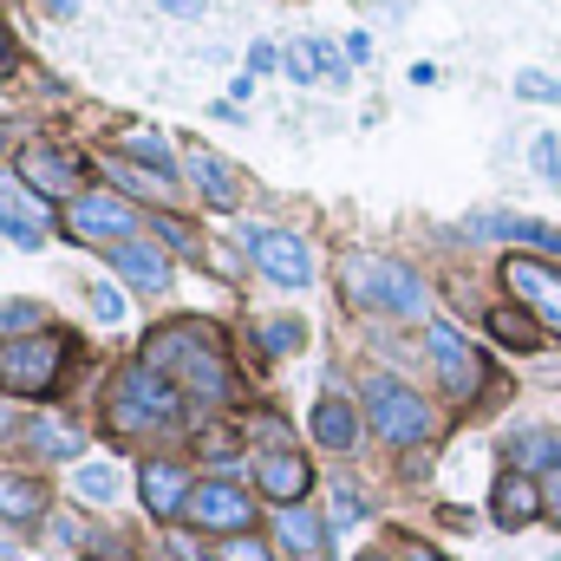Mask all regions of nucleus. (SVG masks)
<instances>
[{
    "label": "nucleus",
    "mask_w": 561,
    "mask_h": 561,
    "mask_svg": "<svg viewBox=\"0 0 561 561\" xmlns=\"http://www.w3.org/2000/svg\"><path fill=\"white\" fill-rule=\"evenodd\" d=\"M542 510H549L542 477H529V470H503V477H496V490H490V523H496V529H523V523H536Z\"/></svg>",
    "instance_id": "11"
},
{
    "label": "nucleus",
    "mask_w": 561,
    "mask_h": 561,
    "mask_svg": "<svg viewBox=\"0 0 561 561\" xmlns=\"http://www.w3.org/2000/svg\"><path fill=\"white\" fill-rule=\"evenodd\" d=\"M112 268L144 287V294H157V287H170V262H163V249H150V242H118L112 249Z\"/></svg>",
    "instance_id": "15"
},
{
    "label": "nucleus",
    "mask_w": 561,
    "mask_h": 561,
    "mask_svg": "<svg viewBox=\"0 0 561 561\" xmlns=\"http://www.w3.org/2000/svg\"><path fill=\"white\" fill-rule=\"evenodd\" d=\"M196 450H203V457H236V431H203Z\"/></svg>",
    "instance_id": "36"
},
{
    "label": "nucleus",
    "mask_w": 561,
    "mask_h": 561,
    "mask_svg": "<svg viewBox=\"0 0 561 561\" xmlns=\"http://www.w3.org/2000/svg\"><path fill=\"white\" fill-rule=\"evenodd\" d=\"M242 242H249V255L262 262V275L280 280V287H307V280H313V255H307V242H300V236L268 229V222H249V229H242Z\"/></svg>",
    "instance_id": "7"
},
{
    "label": "nucleus",
    "mask_w": 561,
    "mask_h": 561,
    "mask_svg": "<svg viewBox=\"0 0 561 561\" xmlns=\"http://www.w3.org/2000/svg\"><path fill=\"white\" fill-rule=\"evenodd\" d=\"M144 366H157L170 386H190L196 399H222L229 392V359L216 346V333L203 320H176V327H157L150 346H144Z\"/></svg>",
    "instance_id": "1"
},
{
    "label": "nucleus",
    "mask_w": 561,
    "mask_h": 561,
    "mask_svg": "<svg viewBox=\"0 0 561 561\" xmlns=\"http://www.w3.org/2000/svg\"><path fill=\"white\" fill-rule=\"evenodd\" d=\"M20 450H26V457H79V450H85V437H79V424L33 419L26 431H20Z\"/></svg>",
    "instance_id": "17"
},
{
    "label": "nucleus",
    "mask_w": 561,
    "mask_h": 561,
    "mask_svg": "<svg viewBox=\"0 0 561 561\" xmlns=\"http://www.w3.org/2000/svg\"><path fill=\"white\" fill-rule=\"evenodd\" d=\"M307 46H313V66H320V79H333V85H340V79H346V59H340L327 39H307Z\"/></svg>",
    "instance_id": "33"
},
{
    "label": "nucleus",
    "mask_w": 561,
    "mask_h": 561,
    "mask_svg": "<svg viewBox=\"0 0 561 561\" xmlns=\"http://www.w3.org/2000/svg\"><path fill=\"white\" fill-rule=\"evenodd\" d=\"M0 236L7 242H20V249H39L46 236H39V222H26V216H13V209H0Z\"/></svg>",
    "instance_id": "28"
},
{
    "label": "nucleus",
    "mask_w": 561,
    "mask_h": 561,
    "mask_svg": "<svg viewBox=\"0 0 561 561\" xmlns=\"http://www.w3.org/2000/svg\"><path fill=\"white\" fill-rule=\"evenodd\" d=\"M280 66H287L300 85H313V79H320V66H313V46H307V39H300V46H287V53H280Z\"/></svg>",
    "instance_id": "29"
},
{
    "label": "nucleus",
    "mask_w": 561,
    "mask_h": 561,
    "mask_svg": "<svg viewBox=\"0 0 561 561\" xmlns=\"http://www.w3.org/2000/svg\"><path fill=\"white\" fill-rule=\"evenodd\" d=\"M333 516H340L333 529H346V523H359V496H353V490H340V496H333Z\"/></svg>",
    "instance_id": "37"
},
{
    "label": "nucleus",
    "mask_w": 561,
    "mask_h": 561,
    "mask_svg": "<svg viewBox=\"0 0 561 561\" xmlns=\"http://www.w3.org/2000/svg\"><path fill=\"white\" fill-rule=\"evenodd\" d=\"M255 483H262V496H275V503H300L313 477H307L300 450H287V444H268V450H262V463H255Z\"/></svg>",
    "instance_id": "12"
},
{
    "label": "nucleus",
    "mask_w": 561,
    "mask_h": 561,
    "mask_svg": "<svg viewBox=\"0 0 561 561\" xmlns=\"http://www.w3.org/2000/svg\"><path fill=\"white\" fill-rule=\"evenodd\" d=\"M280 542H287L294 556H320V549H327V529H320V516H307L300 503H287V510H280Z\"/></svg>",
    "instance_id": "21"
},
{
    "label": "nucleus",
    "mask_w": 561,
    "mask_h": 561,
    "mask_svg": "<svg viewBox=\"0 0 561 561\" xmlns=\"http://www.w3.org/2000/svg\"><path fill=\"white\" fill-rule=\"evenodd\" d=\"M13 66H20V53H13V33H7V26H0V79H7V72H13Z\"/></svg>",
    "instance_id": "41"
},
{
    "label": "nucleus",
    "mask_w": 561,
    "mask_h": 561,
    "mask_svg": "<svg viewBox=\"0 0 561 561\" xmlns=\"http://www.w3.org/2000/svg\"><path fill=\"white\" fill-rule=\"evenodd\" d=\"M66 229H72L79 242H138V236H131V229H138V216H131V203H125V196H72Z\"/></svg>",
    "instance_id": "9"
},
{
    "label": "nucleus",
    "mask_w": 561,
    "mask_h": 561,
    "mask_svg": "<svg viewBox=\"0 0 561 561\" xmlns=\"http://www.w3.org/2000/svg\"><path fill=\"white\" fill-rule=\"evenodd\" d=\"M542 496H549V516H561V463L542 470Z\"/></svg>",
    "instance_id": "38"
},
{
    "label": "nucleus",
    "mask_w": 561,
    "mask_h": 561,
    "mask_svg": "<svg viewBox=\"0 0 561 561\" xmlns=\"http://www.w3.org/2000/svg\"><path fill=\"white\" fill-rule=\"evenodd\" d=\"M138 490H144V510H150V516H163V523L190 503V490H183V470H176V463H144Z\"/></svg>",
    "instance_id": "16"
},
{
    "label": "nucleus",
    "mask_w": 561,
    "mask_h": 561,
    "mask_svg": "<svg viewBox=\"0 0 561 561\" xmlns=\"http://www.w3.org/2000/svg\"><path fill=\"white\" fill-rule=\"evenodd\" d=\"M516 92H523V99H549V105H561V79H542V72H523Z\"/></svg>",
    "instance_id": "32"
},
{
    "label": "nucleus",
    "mask_w": 561,
    "mask_h": 561,
    "mask_svg": "<svg viewBox=\"0 0 561 561\" xmlns=\"http://www.w3.org/2000/svg\"><path fill=\"white\" fill-rule=\"evenodd\" d=\"M424 346H431V359H437V379H444L457 399H470V392L483 386V359L470 353V340H463L457 327H444V320H437V327L424 333Z\"/></svg>",
    "instance_id": "10"
},
{
    "label": "nucleus",
    "mask_w": 561,
    "mask_h": 561,
    "mask_svg": "<svg viewBox=\"0 0 561 561\" xmlns=\"http://www.w3.org/2000/svg\"><path fill=\"white\" fill-rule=\"evenodd\" d=\"M0 437H7V405H0Z\"/></svg>",
    "instance_id": "46"
},
{
    "label": "nucleus",
    "mask_w": 561,
    "mask_h": 561,
    "mask_svg": "<svg viewBox=\"0 0 561 561\" xmlns=\"http://www.w3.org/2000/svg\"><path fill=\"white\" fill-rule=\"evenodd\" d=\"M39 320H46V307H33V300H7V307H0V333H7V340L39 333Z\"/></svg>",
    "instance_id": "25"
},
{
    "label": "nucleus",
    "mask_w": 561,
    "mask_h": 561,
    "mask_svg": "<svg viewBox=\"0 0 561 561\" xmlns=\"http://www.w3.org/2000/svg\"><path fill=\"white\" fill-rule=\"evenodd\" d=\"M222 561H268V549H262L255 536H229V542H222Z\"/></svg>",
    "instance_id": "35"
},
{
    "label": "nucleus",
    "mask_w": 561,
    "mask_h": 561,
    "mask_svg": "<svg viewBox=\"0 0 561 561\" xmlns=\"http://www.w3.org/2000/svg\"><path fill=\"white\" fill-rule=\"evenodd\" d=\"M125 157H138V163H150V170H163V176L176 170V157L163 150V138H150V131H131V138H125Z\"/></svg>",
    "instance_id": "26"
},
{
    "label": "nucleus",
    "mask_w": 561,
    "mask_h": 561,
    "mask_svg": "<svg viewBox=\"0 0 561 561\" xmlns=\"http://www.w3.org/2000/svg\"><path fill=\"white\" fill-rule=\"evenodd\" d=\"M39 510H46V490L33 477H0V516L7 523H33Z\"/></svg>",
    "instance_id": "22"
},
{
    "label": "nucleus",
    "mask_w": 561,
    "mask_h": 561,
    "mask_svg": "<svg viewBox=\"0 0 561 561\" xmlns=\"http://www.w3.org/2000/svg\"><path fill=\"white\" fill-rule=\"evenodd\" d=\"M46 7H53V13H72V7H79V0H46Z\"/></svg>",
    "instance_id": "43"
},
{
    "label": "nucleus",
    "mask_w": 561,
    "mask_h": 561,
    "mask_svg": "<svg viewBox=\"0 0 561 561\" xmlns=\"http://www.w3.org/2000/svg\"><path fill=\"white\" fill-rule=\"evenodd\" d=\"M366 419H373V431L386 444H419V437H431V405H424L412 386L386 379V373L366 379Z\"/></svg>",
    "instance_id": "4"
},
{
    "label": "nucleus",
    "mask_w": 561,
    "mask_h": 561,
    "mask_svg": "<svg viewBox=\"0 0 561 561\" xmlns=\"http://www.w3.org/2000/svg\"><path fill=\"white\" fill-rule=\"evenodd\" d=\"M20 176H26L39 196H72L79 163H72L66 150H53V144H33V150H20Z\"/></svg>",
    "instance_id": "13"
},
{
    "label": "nucleus",
    "mask_w": 561,
    "mask_h": 561,
    "mask_svg": "<svg viewBox=\"0 0 561 561\" xmlns=\"http://www.w3.org/2000/svg\"><path fill=\"white\" fill-rule=\"evenodd\" d=\"M105 412H112V431L144 437V431H163V424L183 419V392H176L157 366H131V373H118Z\"/></svg>",
    "instance_id": "2"
},
{
    "label": "nucleus",
    "mask_w": 561,
    "mask_h": 561,
    "mask_svg": "<svg viewBox=\"0 0 561 561\" xmlns=\"http://www.w3.org/2000/svg\"><path fill=\"white\" fill-rule=\"evenodd\" d=\"M490 327H496V333H503L510 346H536V340H542V327H529V320H523L516 307H496V313H490Z\"/></svg>",
    "instance_id": "27"
},
{
    "label": "nucleus",
    "mask_w": 561,
    "mask_h": 561,
    "mask_svg": "<svg viewBox=\"0 0 561 561\" xmlns=\"http://www.w3.org/2000/svg\"><path fill=\"white\" fill-rule=\"evenodd\" d=\"M183 516H190L196 529H209V536H249L255 503H249V490H236L229 477H209V483H196V490H190Z\"/></svg>",
    "instance_id": "6"
},
{
    "label": "nucleus",
    "mask_w": 561,
    "mask_h": 561,
    "mask_svg": "<svg viewBox=\"0 0 561 561\" xmlns=\"http://www.w3.org/2000/svg\"><path fill=\"white\" fill-rule=\"evenodd\" d=\"M203 7H209V0H163V13H176V20H196Z\"/></svg>",
    "instance_id": "40"
},
{
    "label": "nucleus",
    "mask_w": 561,
    "mask_h": 561,
    "mask_svg": "<svg viewBox=\"0 0 561 561\" xmlns=\"http://www.w3.org/2000/svg\"><path fill=\"white\" fill-rule=\"evenodd\" d=\"M112 170H118V183H125V190H138V196H157V203H170V196H176V183H170L163 170H131V163H112Z\"/></svg>",
    "instance_id": "23"
},
{
    "label": "nucleus",
    "mask_w": 561,
    "mask_h": 561,
    "mask_svg": "<svg viewBox=\"0 0 561 561\" xmlns=\"http://www.w3.org/2000/svg\"><path fill=\"white\" fill-rule=\"evenodd\" d=\"M183 163H190V176H196V190H203V203H209V209H236V170H229L216 150L190 144V150H183Z\"/></svg>",
    "instance_id": "14"
},
{
    "label": "nucleus",
    "mask_w": 561,
    "mask_h": 561,
    "mask_svg": "<svg viewBox=\"0 0 561 561\" xmlns=\"http://www.w3.org/2000/svg\"><path fill=\"white\" fill-rule=\"evenodd\" d=\"M470 229H477V236H510V242H529V249H542V255H556V262H561V236H556V229H542V222H529V216H477Z\"/></svg>",
    "instance_id": "18"
},
{
    "label": "nucleus",
    "mask_w": 561,
    "mask_h": 561,
    "mask_svg": "<svg viewBox=\"0 0 561 561\" xmlns=\"http://www.w3.org/2000/svg\"><path fill=\"white\" fill-rule=\"evenodd\" d=\"M412 561H437V556H431V549H412Z\"/></svg>",
    "instance_id": "45"
},
{
    "label": "nucleus",
    "mask_w": 561,
    "mask_h": 561,
    "mask_svg": "<svg viewBox=\"0 0 561 561\" xmlns=\"http://www.w3.org/2000/svg\"><path fill=\"white\" fill-rule=\"evenodd\" d=\"M353 287H359V300H373L386 313H405V320L431 313V287L405 262H353Z\"/></svg>",
    "instance_id": "5"
},
{
    "label": "nucleus",
    "mask_w": 561,
    "mask_h": 561,
    "mask_svg": "<svg viewBox=\"0 0 561 561\" xmlns=\"http://www.w3.org/2000/svg\"><path fill=\"white\" fill-rule=\"evenodd\" d=\"M275 59H280V53H275V46H268V39H262V46H249V66H255V72H268Z\"/></svg>",
    "instance_id": "42"
},
{
    "label": "nucleus",
    "mask_w": 561,
    "mask_h": 561,
    "mask_svg": "<svg viewBox=\"0 0 561 561\" xmlns=\"http://www.w3.org/2000/svg\"><path fill=\"white\" fill-rule=\"evenodd\" d=\"M313 437H320L327 450H353V444H359L353 405H346V399H320V405H313Z\"/></svg>",
    "instance_id": "19"
},
{
    "label": "nucleus",
    "mask_w": 561,
    "mask_h": 561,
    "mask_svg": "<svg viewBox=\"0 0 561 561\" xmlns=\"http://www.w3.org/2000/svg\"><path fill=\"white\" fill-rule=\"evenodd\" d=\"M503 287L536 313V327L561 333V268H542V262H529V255H510V262H503Z\"/></svg>",
    "instance_id": "8"
},
{
    "label": "nucleus",
    "mask_w": 561,
    "mask_h": 561,
    "mask_svg": "<svg viewBox=\"0 0 561 561\" xmlns=\"http://www.w3.org/2000/svg\"><path fill=\"white\" fill-rule=\"evenodd\" d=\"M510 463L536 477L542 463H561V437L556 431H516V437H510Z\"/></svg>",
    "instance_id": "20"
},
{
    "label": "nucleus",
    "mask_w": 561,
    "mask_h": 561,
    "mask_svg": "<svg viewBox=\"0 0 561 561\" xmlns=\"http://www.w3.org/2000/svg\"><path fill=\"white\" fill-rule=\"evenodd\" d=\"M0 144H7V138H0Z\"/></svg>",
    "instance_id": "47"
},
{
    "label": "nucleus",
    "mask_w": 561,
    "mask_h": 561,
    "mask_svg": "<svg viewBox=\"0 0 561 561\" xmlns=\"http://www.w3.org/2000/svg\"><path fill=\"white\" fill-rule=\"evenodd\" d=\"M79 490H85L92 503H112V496H118V470L92 457V463H79Z\"/></svg>",
    "instance_id": "24"
},
{
    "label": "nucleus",
    "mask_w": 561,
    "mask_h": 561,
    "mask_svg": "<svg viewBox=\"0 0 561 561\" xmlns=\"http://www.w3.org/2000/svg\"><path fill=\"white\" fill-rule=\"evenodd\" d=\"M262 340H268V353H294L300 346V320H268Z\"/></svg>",
    "instance_id": "31"
},
{
    "label": "nucleus",
    "mask_w": 561,
    "mask_h": 561,
    "mask_svg": "<svg viewBox=\"0 0 561 561\" xmlns=\"http://www.w3.org/2000/svg\"><path fill=\"white\" fill-rule=\"evenodd\" d=\"M92 313H99V320H125V294L99 280V287H92Z\"/></svg>",
    "instance_id": "34"
},
{
    "label": "nucleus",
    "mask_w": 561,
    "mask_h": 561,
    "mask_svg": "<svg viewBox=\"0 0 561 561\" xmlns=\"http://www.w3.org/2000/svg\"><path fill=\"white\" fill-rule=\"evenodd\" d=\"M72 359V340L66 333H20V340H0V392H20V399H46L59 386Z\"/></svg>",
    "instance_id": "3"
},
{
    "label": "nucleus",
    "mask_w": 561,
    "mask_h": 561,
    "mask_svg": "<svg viewBox=\"0 0 561 561\" xmlns=\"http://www.w3.org/2000/svg\"><path fill=\"white\" fill-rule=\"evenodd\" d=\"M359 561H392V556H386V549H373V556H359Z\"/></svg>",
    "instance_id": "44"
},
{
    "label": "nucleus",
    "mask_w": 561,
    "mask_h": 561,
    "mask_svg": "<svg viewBox=\"0 0 561 561\" xmlns=\"http://www.w3.org/2000/svg\"><path fill=\"white\" fill-rule=\"evenodd\" d=\"M157 229H163V242H170V249H196V236H190V222H157Z\"/></svg>",
    "instance_id": "39"
},
{
    "label": "nucleus",
    "mask_w": 561,
    "mask_h": 561,
    "mask_svg": "<svg viewBox=\"0 0 561 561\" xmlns=\"http://www.w3.org/2000/svg\"><path fill=\"white\" fill-rule=\"evenodd\" d=\"M529 163H536L542 176H556V183H561V138H536V144H529Z\"/></svg>",
    "instance_id": "30"
}]
</instances>
